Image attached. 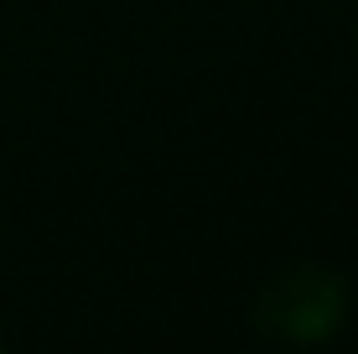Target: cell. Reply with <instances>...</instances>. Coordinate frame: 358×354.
Returning <instances> with one entry per match:
<instances>
[{
	"label": "cell",
	"instance_id": "6da1fadb",
	"mask_svg": "<svg viewBox=\"0 0 358 354\" xmlns=\"http://www.w3.org/2000/svg\"><path fill=\"white\" fill-rule=\"evenodd\" d=\"M348 308H353L348 276L317 261H296V266H280L255 292L250 323L265 339H280V344H322L343 328Z\"/></svg>",
	"mask_w": 358,
	"mask_h": 354
},
{
	"label": "cell",
	"instance_id": "7a4b0ae2",
	"mask_svg": "<svg viewBox=\"0 0 358 354\" xmlns=\"http://www.w3.org/2000/svg\"><path fill=\"white\" fill-rule=\"evenodd\" d=\"M0 349H6V344H0Z\"/></svg>",
	"mask_w": 358,
	"mask_h": 354
}]
</instances>
